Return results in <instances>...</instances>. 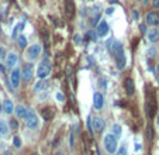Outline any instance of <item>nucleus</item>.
Returning <instances> with one entry per match:
<instances>
[{"label":"nucleus","mask_w":159,"mask_h":155,"mask_svg":"<svg viewBox=\"0 0 159 155\" xmlns=\"http://www.w3.org/2000/svg\"><path fill=\"white\" fill-rule=\"evenodd\" d=\"M110 50H111V54H113L114 58H116L117 69L123 71L127 65V58H125V54H124L123 44L116 40H110Z\"/></svg>","instance_id":"obj_1"},{"label":"nucleus","mask_w":159,"mask_h":155,"mask_svg":"<svg viewBox=\"0 0 159 155\" xmlns=\"http://www.w3.org/2000/svg\"><path fill=\"white\" fill-rule=\"evenodd\" d=\"M50 73H51V62L48 58H44L42 62L37 68V76H38L40 79H45Z\"/></svg>","instance_id":"obj_2"},{"label":"nucleus","mask_w":159,"mask_h":155,"mask_svg":"<svg viewBox=\"0 0 159 155\" xmlns=\"http://www.w3.org/2000/svg\"><path fill=\"white\" fill-rule=\"evenodd\" d=\"M27 127L30 130H35L38 128V125H40V120H38V116H37V113L34 112L33 109H28V116H27Z\"/></svg>","instance_id":"obj_3"},{"label":"nucleus","mask_w":159,"mask_h":155,"mask_svg":"<svg viewBox=\"0 0 159 155\" xmlns=\"http://www.w3.org/2000/svg\"><path fill=\"white\" fill-rule=\"evenodd\" d=\"M104 147H106L107 152L110 154H116L117 151V138L113 134H107L104 137Z\"/></svg>","instance_id":"obj_4"},{"label":"nucleus","mask_w":159,"mask_h":155,"mask_svg":"<svg viewBox=\"0 0 159 155\" xmlns=\"http://www.w3.org/2000/svg\"><path fill=\"white\" fill-rule=\"evenodd\" d=\"M156 113V100H155V96L151 95L146 100V114H148L149 119H153V116Z\"/></svg>","instance_id":"obj_5"},{"label":"nucleus","mask_w":159,"mask_h":155,"mask_svg":"<svg viewBox=\"0 0 159 155\" xmlns=\"http://www.w3.org/2000/svg\"><path fill=\"white\" fill-rule=\"evenodd\" d=\"M33 75H34V68L31 63H26L21 71V78H23L24 82H30L33 79Z\"/></svg>","instance_id":"obj_6"},{"label":"nucleus","mask_w":159,"mask_h":155,"mask_svg":"<svg viewBox=\"0 0 159 155\" xmlns=\"http://www.w3.org/2000/svg\"><path fill=\"white\" fill-rule=\"evenodd\" d=\"M41 54V45L40 44H34L31 45L28 50H27V56L30 58V59H37Z\"/></svg>","instance_id":"obj_7"},{"label":"nucleus","mask_w":159,"mask_h":155,"mask_svg":"<svg viewBox=\"0 0 159 155\" xmlns=\"http://www.w3.org/2000/svg\"><path fill=\"white\" fill-rule=\"evenodd\" d=\"M20 80H21V72L18 69H13L10 73V83L14 89H17L20 86Z\"/></svg>","instance_id":"obj_8"},{"label":"nucleus","mask_w":159,"mask_h":155,"mask_svg":"<svg viewBox=\"0 0 159 155\" xmlns=\"http://www.w3.org/2000/svg\"><path fill=\"white\" fill-rule=\"evenodd\" d=\"M41 116H42L44 121H51V120L55 117V109H54L52 106H50V107H44V109L41 110Z\"/></svg>","instance_id":"obj_9"},{"label":"nucleus","mask_w":159,"mask_h":155,"mask_svg":"<svg viewBox=\"0 0 159 155\" xmlns=\"http://www.w3.org/2000/svg\"><path fill=\"white\" fill-rule=\"evenodd\" d=\"M92 125L94 133H101L104 128V120L101 117H93L92 119Z\"/></svg>","instance_id":"obj_10"},{"label":"nucleus","mask_w":159,"mask_h":155,"mask_svg":"<svg viewBox=\"0 0 159 155\" xmlns=\"http://www.w3.org/2000/svg\"><path fill=\"white\" fill-rule=\"evenodd\" d=\"M93 104H94V109L97 110H101L103 109V104H104V97H103L101 93L96 92L93 95Z\"/></svg>","instance_id":"obj_11"},{"label":"nucleus","mask_w":159,"mask_h":155,"mask_svg":"<svg viewBox=\"0 0 159 155\" xmlns=\"http://www.w3.org/2000/svg\"><path fill=\"white\" fill-rule=\"evenodd\" d=\"M65 11H66L68 18L72 20L73 16H75V3H73V0H65Z\"/></svg>","instance_id":"obj_12"},{"label":"nucleus","mask_w":159,"mask_h":155,"mask_svg":"<svg viewBox=\"0 0 159 155\" xmlns=\"http://www.w3.org/2000/svg\"><path fill=\"white\" fill-rule=\"evenodd\" d=\"M109 34V24L106 20H101L97 24V35L99 37H106Z\"/></svg>","instance_id":"obj_13"},{"label":"nucleus","mask_w":159,"mask_h":155,"mask_svg":"<svg viewBox=\"0 0 159 155\" xmlns=\"http://www.w3.org/2000/svg\"><path fill=\"white\" fill-rule=\"evenodd\" d=\"M124 89H125V93L128 96H133L135 93V85H134V80L131 78H127L124 80Z\"/></svg>","instance_id":"obj_14"},{"label":"nucleus","mask_w":159,"mask_h":155,"mask_svg":"<svg viewBox=\"0 0 159 155\" xmlns=\"http://www.w3.org/2000/svg\"><path fill=\"white\" fill-rule=\"evenodd\" d=\"M17 63H18V55L14 52H10L7 54L6 56V65L9 66V68H13V66H16Z\"/></svg>","instance_id":"obj_15"},{"label":"nucleus","mask_w":159,"mask_h":155,"mask_svg":"<svg viewBox=\"0 0 159 155\" xmlns=\"http://www.w3.org/2000/svg\"><path fill=\"white\" fill-rule=\"evenodd\" d=\"M146 24L149 26H158L159 24V14L155 11H151V13L146 14Z\"/></svg>","instance_id":"obj_16"},{"label":"nucleus","mask_w":159,"mask_h":155,"mask_svg":"<svg viewBox=\"0 0 159 155\" xmlns=\"http://www.w3.org/2000/svg\"><path fill=\"white\" fill-rule=\"evenodd\" d=\"M14 112H16V114H17V117L18 119H23V120H26L27 119V116H28V109L27 107H24V106H17L16 109H14Z\"/></svg>","instance_id":"obj_17"},{"label":"nucleus","mask_w":159,"mask_h":155,"mask_svg":"<svg viewBox=\"0 0 159 155\" xmlns=\"http://www.w3.org/2000/svg\"><path fill=\"white\" fill-rule=\"evenodd\" d=\"M148 40L151 41V43H156V41H159V30L158 28H151V30L148 31Z\"/></svg>","instance_id":"obj_18"},{"label":"nucleus","mask_w":159,"mask_h":155,"mask_svg":"<svg viewBox=\"0 0 159 155\" xmlns=\"http://www.w3.org/2000/svg\"><path fill=\"white\" fill-rule=\"evenodd\" d=\"M78 124L76 125H73V128H72V131H70V134H69V147L70 148H73L75 147V141H76V134H78Z\"/></svg>","instance_id":"obj_19"},{"label":"nucleus","mask_w":159,"mask_h":155,"mask_svg":"<svg viewBox=\"0 0 159 155\" xmlns=\"http://www.w3.org/2000/svg\"><path fill=\"white\" fill-rule=\"evenodd\" d=\"M3 109H4V112L7 113V114H11L13 113V110H14V106H13V102L11 100H4V106H3Z\"/></svg>","instance_id":"obj_20"},{"label":"nucleus","mask_w":159,"mask_h":155,"mask_svg":"<svg viewBox=\"0 0 159 155\" xmlns=\"http://www.w3.org/2000/svg\"><path fill=\"white\" fill-rule=\"evenodd\" d=\"M46 86H48V82H46V80H44V79H41L40 82L34 86V92H40V90L45 89Z\"/></svg>","instance_id":"obj_21"},{"label":"nucleus","mask_w":159,"mask_h":155,"mask_svg":"<svg viewBox=\"0 0 159 155\" xmlns=\"http://www.w3.org/2000/svg\"><path fill=\"white\" fill-rule=\"evenodd\" d=\"M83 144H85V154L92 155V151H90V144H92V142L89 141V138H87L86 135H83Z\"/></svg>","instance_id":"obj_22"},{"label":"nucleus","mask_w":159,"mask_h":155,"mask_svg":"<svg viewBox=\"0 0 159 155\" xmlns=\"http://www.w3.org/2000/svg\"><path fill=\"white\" fill-rule=\"evenodd\" d=\"M9 133V125L4 120H0V135H6Z\"/></svg>","instance_id":"obj_23"},{"label":"nucleus","mask_w":159,"mask_h":155,"mask_svg":"<svg viewBox=\"0 0 159 155\" xmlns=\"http://www.w3.org/2000/svg\"><path fill=\"white\" fill-rule=\"evenodd\" d=\"M111 130H113V135L116 137V138L121 137V125H120V124H113Z\"/></svg>","instance_id":"obj_24"},{"label":"nucleus","mask_w":159,"mask_h":155,"mask_svg":"<svg viewBox=\"0 0 159 155\" xmlns=\"http://www.w3.org/2000/svg\"><path fill=\"white\" fill-rule=\"evenodd\" d=\"M17 41H18V47L20 48H24L27 45V38L24 35H18L17 37Z\"/></svg>","instance_id":"obj_25"},{"label":"nucleus","mask_w":159,"mask_h":155,"mask_svg":"<svg viewBox=\"0 0 159 155\" xmlns=\"http://www.w3.org/2000/svg\"><path fill=\"white\" fill-rule=\"evenodd\" d=\"M21 28H24V23H20V24H17L16 27H14V30H13V34H11V35H13V38H16L17 37V34L20 33L21 31Z\"/></svg>","instance_id":"obj_26"},{"label":"nucleus","mask_w":159,"mask_h":155,"mask_svg":"<svg viewBox=\"0 0 159 155\" xmlns=\"http://www.w3.org/2000/svg\"><path fill=\"white\" fill-rule=\"evenodd\" d=\"M13 145L16 147V148H20V147H21V140H20L18 135H16V137L13 138Z\"/></svg>","instance_id":"obj_27"},{"label":"nucleus","mask_w":159,"mask_h":155,"mask_svg":"<svg viewBox=\"0 0 159 155\" xmlns=\"http://www.w3.org/2000/svg\"><path fill=\"white\" fill-rule=\"evenodd\" d=\"M9 125H10V128L13 130V131H17V128H18V124H17L16 120H10V123H9Z\"/></svg>","instance_id":"obj_28"},{"label":"nucleus","mask_w":159,"mask_h":155,"mask_svg":"<svg viewBox=\"0 0 159 155\" xmlns=\"http://www.w3.org/2000/svg\"><path fill=\"white\" fill-rule=\"evenodd\" d=\"M57 100H58V102H61V103L65 102V97H63V93L62 92H58L57 93Z\"/></svg>","instance_id":"obj_29"},{"label":"nucleus","mask_w":159,"mask_h":155,"mask_svg":"<svg viewBox=\"0 0 159 155\" xmlns=\"http://www.w3.org/2000/svg\"><path fill=\"white\" fill-rule=\"evenodd\" d=\"M6 56H7V54H6V50H4V48H0V61L6 59Z\"/></svg>","instance_id":"obj_30"},{"label":"nucleus","mask_w":159,"mask_h":155,"mask_svg":"<svg viewBox=\"0 0 159 155\" xmlns=\"http://www.w3.org/2000/svg\"><path fill=\"white\" fill-rule=\"evenodd\" d=\"M73 41H75V44H80L82 43V37H80L79 34H76V35L73 37Z\"/></svg>","instance_id":"obj_31"},{"label":"nucleus","mask_w":159,"mask_h":155,"mask_svg":"<svg viewBox=\"0 0 159 155\" xmlns=\"http://www.w3.org/2000/svg\"><path fill=\"white\" fill-rule=\"evenodd\" d=\"M148 55L149 56H155L156 55V50H155V48H149V50H148Z\"/></svg>","instance_id":"obj_32"},{"label":"nucleus","mask_w":159,"mask_h":155,"mask_svg":"<svg viewBox=\"0 0 159 155\" xmlns=\"http://www.w3.org/2000/svg\"><path fill=\"white\" fill-rule=\"evenodd\" d=\"M152 6H153V9H159V0H153Z\"/></svg>","instance_id":"obj_33"},{"label":"nucleus","mask_w":159,"mask_h":155,"mask_svg":"<svg viewBox=\"0 0 159 155\" xmlns=\"http://www.w3.org/2000/svg\"><path fill=\"white\" fill-rule=\"evenodd\" d=\"M133 17H134V20H138V17H139V13L137 10L133 11Z\"/></svg>","instance_id":"obj_34"},{"label":"nucleus","mask_w":159,"mask_h":155,"mask_svg":"<svg viewBox=\"0 0 159 155\" xmlns=\"http://www.w3.org/2000/svg\"><path fill=\"white\" fill-rule=\"evenodd\" d=\"M89 38H90L92 41H96V35H94V34H93L92 31H89Z\"/></svg>","instance_id":"obj_35"},{"label":"nucleus","mask_w":159,"mask_h":155,"mask_svg":"<svg viewBox=\"0 0 159 155\" xmlns=\"http://www.w3.org/2000/svg\"><path fill=\"white\" fill-rule=\"evenodd\" d=\"M141 33H142V34H145V33H146V30H145V26H141Z\"/></svg>","instance_id":"obj_36"},{"label":"nucleus","mask_w":159,"mask_h":155,"mask_svg":"<svg viewBox=\"0 0 159 155\" xmlns=\"http://www.w3.org/2000/svg\"><path fill=\"white\" fill-rule=\"evenodd\" d=\"M0 72H2V73H4V68H3V66H2V65H0Z\"/></svg>","instance_id":"obj_37"},{"label":"nucleus","mask_w":159,"mask_h":155,"mask_svg":"<svg viewBox=\"0 0 159 155\" xmlns=\"http://www.w3.org/2000/svg\"><path fill=\"white\" fill-rule=\"evenodd\" d=\"M3 155H13V154H11V152L10 151H6V152H4V154Z\"/></svg>","instance_id":"obj_38"},{"label":"nucleus","mask_w":159,"mask_h":155,"mask_svg":"<svg viewBox=\"0 0 159 155\" xmlns=\"http://www.w3.org/2000/svg\"><path fill=\"white\" fill-rule=\"evenodd\" d=\"M55 155H63V154H62V152H57V154H55Z\"/></svg>","instance_id":"obj_39"},{"label":"nucleus","mask_w":159,"mask_h":155,"mask_svg":"<svg viewBox=\"0 0 159 155\" xmlns=\"http://www.w3.org/2000/svg\"><path fill=\"white\" fill-rule=\"evenodd\" d=\"M31 155H38V154H37V152H33V154H31Z\"/></svg>","instance_id":"obj_40"},{"label":"nucleus","mask_w":159,"mask_h":155,"mask_svg":"<svg viewBox=\"0 0 159 155\" xmlns=\"http://www.w3.org/2000/svg\"><path fill=\"white\" fill-rule=\"evenodd\" d=\"M0 113H2V104H0Z\"/></svg>","instance_id":"obj_41"},{"label":"nucleus","mask_w":159,"mask_h":155,"mask_svg":"<svg viewBox=\"0 0 159 155\" xmlns=\"http://www.w3.org/2000/svg\"><path fill=\"white\" fill-rule=\"evenodd\" d=\"M158 127H159V117H158Z\"/></svg>","instance_id":"obj_42"},{"label":"nucleus","mask_w":159,"mask_h":155,"mask_svg":"<svg viewBox=\"0 0 159 155\" xmlns=\"http://www.w3.org/2000/svg\"><path fill=\"white\" fill-rule=\"evenodd\" d=\"M158 80H159V76H158Z\"/></svg>","instance_id":"obj_43"}]
</instances>
